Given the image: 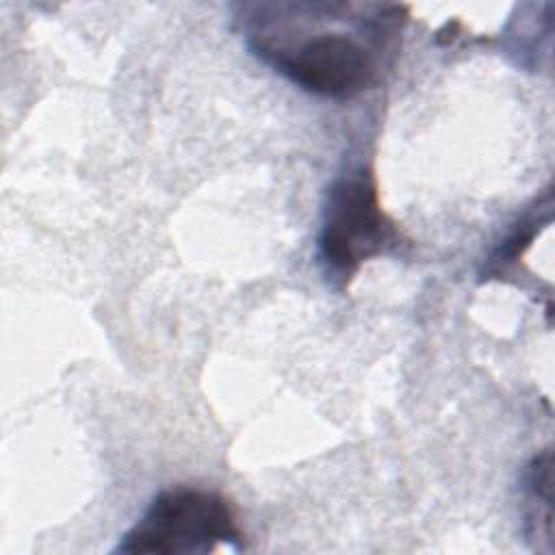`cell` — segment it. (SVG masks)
Wrapping results in <instances>:
<instances>
[{"instance_id": "1", "label": "cell", "mask_w": 555, "mask_h": 555, "mask_svg": "<svg viewBox=\"0 0 555 555\" xmlns=\"http://www.w3.org/2000/svg\"><path fill=\"white\" fill-rule=\"evenodd\" d=\"M241 542L236 514L221 494L180 486L152 499L143 516L121 535L115 553L204 555L225 544L238 548Z\"/></svg>"}, {"instance_id": "3", "label": "cell", "mask_w": 555, "mask_h": 555, "mask_svg": "<svg viewBox=\"0 0 555 555\" xmlns=\"http://www.w3.org/2000/svg\"><path fill=\"white\" fill-rule=\"evenodd\" d=\"M269 61L301 89L334 100L358 95L377 72L371 50L349 33H319Z\"/></svg>"}, {"instance_id": "2", "label": "cell", "mask_w": 555, "mask_h": 555, "mask_svg": "<svg viewBox=\"0 0 555 555\" xmlns=\"http://www.w3.org/2000/svg\"><path fill=\"white\" fill-rule=\"evenodd\" d=\"M388 234L390 225L366 171L351 173L332 186L319 251L334 273L351 275L362 260L382 249Z\"/></svg>"}]
</instances>
